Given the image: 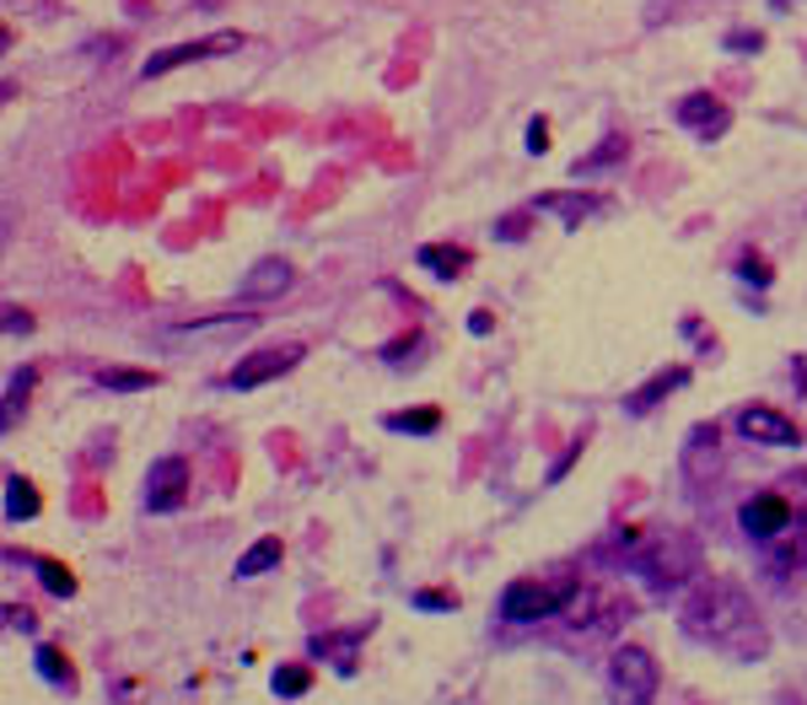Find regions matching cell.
I'll list each match as a JSON object with an SVG mask.
<instances>
[{
    "instance_id": "cell-9",
    "label": "cell",
    "mask_w": 807,
    "mask_h": 705,
    "mask_svg": "<svg viewBox=\"0 0 807 705\" xmlns=\"http://www.w3.org/2000/svg\"><path fill=\"white\" fill-rule=\"evenodd\" d=\"M791 528V501L786 495H754V501H743V533L748 538H780V533Z\"/></svg>"
},
{
    "instance_id": "cell-5",
    "label": "cell",
    "mask_w": 807,
    "mask_h": 705,
    "mask_svg": "<svg viewBox=\"0 0 807 705\" xmlns=\"http://www.w3.org/2000/svg\"><path fill=\"white\" fill-rule=\"evenodd\" d=\"M640 571H646L652 587H673V582H684L689 571H700V550H695V538L673 533V538L657 544L652 555H640Z\"/></svg>"
},
{
    "instance_id": "cell-16",
    "label": "cell",
    "mask_w": 807,
    "mask_h": 705,
    "mask_svg": "<svg viewBox=\"0 0 807 705\" xmlns=\"http://www.w3.org/2000/svg\"><path fill=\"white\" fill-rule=\"evenodd\" d=\"M281 538H275V533H270V538H259V544H253V550H248L243 561H238V576H264V571H275V565H281Z\"/></svg>"
},
{
    "instance_id": "cell-13",
    "label": "cell",
    "mask_w": 807,
    "mask_h": 705,
    "mask_svg": "<svg viewBox=\"0 0 807 705\" xmlns=\"http://www.w3.org/2000/svg\"><path fill=\"white\" fill-rule=\"evenodd\" d=\"M415 264H421V270H431V275H442V281H457V275L468 270V248H457V243H425L421 253H415Z\"/></svg>"
},
{
    "instance_id": "cell-26",
    "label": "cell",
    "mask_w": 807,
    "mask_h": 705,
    "mask_svg": "<svg viewBox=\"0 0 807 705\" xmlns=\"http://www.w3.org/2000/svg\"><path fill=\"white\" fill-rule=\"evenodd\" d=\"M6 329H11V334H17V329L28 334V329H33V318L22 313V308H6Z\"/></svg>"
},
{
    "instance_id": "cell-19",
    "label": "cell",
    "mask_w": 807,
    "mask_h": 705,
    "mask_svg": "<svg viewBox=\"0 0 807 705\" xmlns=\"http://www.w3.org/2000/svg\"><path fill=\"white\" fill-rule=\"evenodd\" d=\"M678 383H684V366H673V372H657V377H652V383H646V389L631 399V410H635V415H640V410H652V404H657V393L678 389Z\"/></svg>"
},
{
    "instance_id": "cell-29",
    "label": "cell",
    "mask_w": 807,
    "mask_h": 705,
    "mask_svg": "<svg viewBox=\"0 0 807 705\" xmlns=\"http://www.w3.org/2000/svg\"><path fill=\"white\" fill-rule=\"evenodd\" d=\"M28 389H33V372H17V377H11V399H22Z\"/></svg>"
},
{
    "instance_id": "cell-15",
    "label": "cell",
    "mask_w": 807,
    "mask_h": 705,
    "mask_svg": "<svg viewBox=\"0 0 807 705\" xmlns=\"http://www.w3.org/2000/svg\"><path fill=\"white\" fill-rule=\"evenodd\" d=\"M38 506H43V501H38L33 485H28L22 474H11V480H6V517L22 523V517H38Z\"/></svg>"
},
{
    "instance_id": "cell-23",
    "label": "cell",
    "mask_w": 807,
    "mask_h": 705,
    "mask_svg": "<svg viewBox=\"0 0 807 705\" xmlns=\"http://www.w3.org/2000/svg\"><path fill=\"white\" fill-rule=\"evenodd\" d=\"M527 151H533V157L549 151V119H533V124H527Z\"/></svg>"
},
{
    "instance_id": "cell-1",
    "label": "cell",
    "mask_w": 807,
    "mask_h": 705,
    "mask_svg": "<svg viewBox=\"0 0 807 705\" xmlns=\"http://www.w3.org/2000/svg\"><path fill=\"white\" fill-rule=\"evenodd\" d=\"M678 625L695 635V641H710V646H727V652H759L765 641H748L754 631V614H748V598L737 593L733 582H700Z\"/></svg>"
},
{
    "instance_id": "cell-24",
    "label": "cell",
    "mask_w": 807,
    "mask_h": 705,
    "mask_svg": "<svg viewBox=\"0 0 807 705\" xmlns=\"http://www.w3.org/2000/svg\"><path fill=\"white\" fill-rule=\"evenodd\" d=\"M453 593H415V608H453Z\"/></svg>"
},
{
    "instance_id": "cell-22",
    "label": "cell",
    "mask_w": 807,
    "mask_h": 705,
    "mask_svg": "<svg viewBox=\"0 0 807 705\" xmlns=\"http://www.w3.org/2000/svg\"><path fill=\"white\" fill-rule=\"evenodd\" d=\"M157 383V372H124V366H108L103 372V389H151Z\"/></svg>"
},
{
    "instance_id": "cell-12",
    "label": "cell",
    "mask_w": 807,
    "mask_h": 705,
    "mask_svg": "<svg viewBox=\"0 0 807 705\" xmlns=\"http://www.w3.org/2000/svg\"><path fill=\"white\" fill-rule=\"evenodd\" d=\"M533 211H549V215H561L565 226H582L587 215L603 211V200H597V194H582V189H576V194H538Z\"/></svg>"
},
{
    "instance_id": "cell-17",
    "label": "cell",
    "mask_w": 807,
    "mask_h": 705,
    "mask_svg": "<svg viewBox=\"0 0 807 705\" xmlns=\"http://www.w3.org/2000/svg\"><path fill=\"white\" fill-rule=\"evenodd\" d=\"M33 663H38V673H43L49 684H60V689H75V668L65 663V652H60V646H38Z\"/></svg>"
},
{
    "instance_id": "cell-3",
    "label": "cell",
    "mask_w": 807,
    "mask_h": 705,
    "mask_svg": "<svg viewBox=\"0 0 807 705\" xmlns=\"http://www.w3.org/2000/svg\"><path fill=\"white\" fill-rule=\"evenodd\" d=\"M608 689L619 705H652L657 701V657L646 646H614L608 657Z\"/></svg>"
},
{
    "instance_id": "cell-18",
    "label": "cell",
    "mask_w": 807,
    "mask_h": 705,
    "mask_svg": "<svg viewBox=\"0 0 807 705\" xmlns=\"http://www.w3.org/2000/svg\"><path fill=\"white\" fill-rule=\"evenodd\" d=\"M442 425V410H399V415H387V431H415V436H425V431H436Z\"/></svg>"
},
{
    "instance_id": "cell-28",
    "label": "cell",
    "mask_w": 807,
    "mask_h": 705,
    "mask_svg": "<svg viewBox=\"0 0 807 705\" xmlns=\"http://www.w3.org/2000/svg\"><path fill=\"white\" fill-rule=\"evenodd\" d=\"M759 43H765L759 33H733L727 38V49H759Z\"/></svg>"
},
{
    "instance_id": "cell-25",
    "label": "cell",
    "mask_w": 807,
    "mask_h": 705,
    "mask_svg": "<svg viewBox=\"0 0 807 705\" xmlns=\"http://www.w3.org/2000/svg\"><path fill=\"white\" fill-rule=\"evenodd\" d=\"M743 281H759V285H770V270H765L759 259H743Z\"/></svg>"
},
{
    "instance_id": "cell-11",
    "label": "cell",
    "mask_w": 807,
    "mask_h": 705,
    "mask_svg": "<svg viewBox=\"0 0 807 705\" xmlns=\"http://www.w3.org/2000/svg\"><path fill=\"white\" fill-rule=\"evenodd\" d=\"M291 281H296V270H291L285 259H264V264H253L243 281H238V296H248V302H270V296L291 291Z\"/></svg>"
},
{
    "instance_id": "cell-14",
    "label": "cell",
    "mask_w": 807,
    "mask_h": 705,
    "mask_svg": "<svg viewBox=\"0 0 807 705\" xmlns=\"http://www.w3.org/2000/svg\"><path fill=\"white\" fill-rule=\"evenodd\" d=\"M625 157H631V141H625V135H608V141L597 145V151L576 157V168H571V173H576V178H593V173H603V168H614V162H625Z\"/></svg>"
},
{
    "instance_id": "cell-8",
    "label": "cell",
    "mask_w": 807,
    "mask_h": 705,
    "mask_svg": "<svg viewBox=\"0 0 807 705\" xmlns=\"http://www.w3.org/2000/svg\"><path fill=\"white\" fill-rule=\"evenodd\" d=\"M737 431H743L748 442H765V447H797V421L780 415V410H770V404H748V410L737 415Z\"/></svg>"
},
{
    "instance_id": "cell-6",
    "label": "cell",
    "mask_w": 807,
    "mask_h": 705,
    "mask_svg": "<svg viewBox=\"0 0 807 705\" xmlns=\"http://www.w3.org/2000/svg\"><path fill=\"white\" fill-rule=\"evenodd\" d=\"M302 361V345H270V351H253L248 361L232 366V389H259V383H270V377H285L291 366Z\"/></svg>"
},
{
    "instance_id": "cell-7",
    "label": "cell",
    "mask_w": 807,
    "mask_h": 705,
    "mask_svg": "<svg viewBox=\"0 0 807 705\" xmlns=\"http://www.w3.org/2000/svg\"><path fill=\"white\" fill-rule=\"evenodd\" d=\"M183 501H189V463L183 459L151 463V474H145V506L151 512H178Z\"/></svg>"
},
{
    "instance_id": "cell-27",
    "label": "cell",
    "mask_w": 807,
    "mask_h": 705,
    "mask_svg": "<svg viewBox=\"0 0 807 705\" xmlns=\"http://www.w3.org/2000/svg\"><path fill=\"white\" fill-rule=\"evenodd\" d=\"M6 614H11V631H33V614H28V608H17V603H11Z\"/></svg>"
},
{
    "instance_id": "cell-21",
    "label": "cell",
    "mask_w": 807,
    "mask_h": 705,
    "mask_svg": "<svg viewBox=\"0 0 807 705\" xmlns=\"http://www.w3.org/2000/svg\"><path fill=\"white\" fill-rule=\"evenodd\" d=\"M307 689H313V673L302 663L296 668H275V695H307Z\"/></svg>"
},
{
    "instance_id": "cell-4",
    "label": "cell",
    "mask_w": 807,
    "mask_h": 705,
    "mask_svg": "<svg viewBox=\"0 0 807 705\" xmlns=\"http://www.w3.org/2000/svg\"><path fill=\"white\" fill-rule=\"evenodd\" d=\"M232 49H243V33H211V38H194V43H173V49H162V54H151L141 66L145 81H157V75L178 71V66H189V60H215V54H232Z\"/></svg>"
},
{
    "instance_id": "cell-20",
    "label": "cell",
    "mask_w": 807,
    "mask_h": 705,
    "mask_svg": "<svg viewBox=\"0 0 807 705\" xmlns=\"http://www.w3.org/2000/svg\"><path fill=\"white\" fill-rule=\"evenodd\" d=\"M38 576H43V587H49L54 598H71L75 593V576L60 561H38Z\"/></svg>"
},
{
    "instance_id": "cell-2",
    "label": "cell",
    "mask_w": 807,
    "mask_h": 705,
    "mask_svg": "<svg viewBox=\"0 0 807 705\" xmlns=\"http://www.w3.org/2000/svg\"><path fill=\"white\" fill-rule=\"evenodd\" d=\"M582 593V582L576 576H565V582H512L506 593H501V614L512 620V625H533V620H544V614H561L565 603Z\"/></svg>"
},
{
    "instance_id": "cell-10",
    "label": "cell",
    "mask_w": 807,
    "mask_h": 705,
    "mask_svg": "<svg viewBox=\"0 0 807 705\" xmlns=\"http://www.w3.org/2000/svg\"><path fill=\"white\" fill-rule=\"evenodd\" d=\"M673 119H678L684 130H695L700 141H710V135H722V130L733 124V113H727V103H716L710 92H689L684 103L673 108Z\"/></svg>"
}]
</instances>
